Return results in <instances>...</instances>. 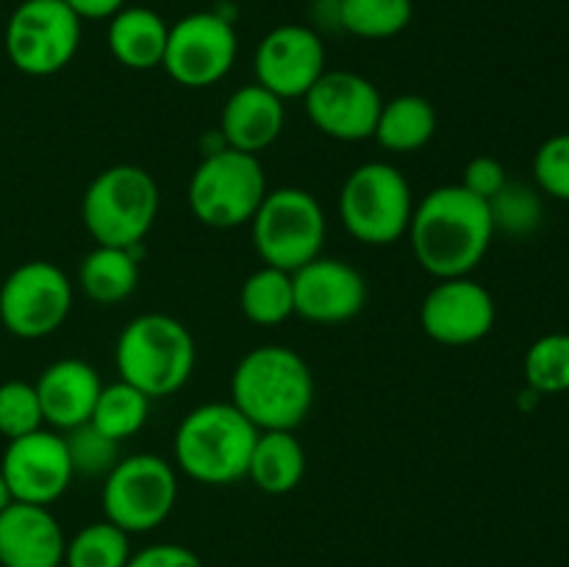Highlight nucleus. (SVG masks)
<instances>
[{"mask_svg":"<svg viewBox=\"0 0 569 567\" xmlns=\"http://www.w3.org/2000/svg\"><path fill=\"white\" fill-rule=\"evenodd\" d=\"M159 215V187L144 167L114 165L83 192L81 217L89 237L111 248H139Z\"/></svg>","mask_w":569,"mask_h":567,"instance_id":"39448f33","label":"nucleus"},{"mask_svg":"<svg viewBox=\"0 0 569 567\" xmlns=\"http://www.w3.org/2000/svg\"><path fill=\"white\" fill-rule=\"evenodd\" d=\"M495 237L487 200L467 192L461 183L437 187L415 203L409 222L411 250L437 281L470 276L487 256Z\"/></svg>","mask_w":569,"mask_h":567,"instance_id":"f257e3e1","label":"nucleus"},{"mask_svg":"<svg viewBox=\"0 0 569 567\" xmlns=\"http://www.w3.org/2000/svg\"><path fill=\"white\" fill-rule=\"evenodd\" d=\"M170 26L144 6H126L109 22V50L128 70L161 67Z\"/></svg>","mask_w":569,"mask_h":567,"instance_id":"412c9836","label":"nucleus"},{"mask_svg":"<svg viewBox=\"0 0 569 567\" xmlns=\"http://www.w3.org/2000/svg\"><path fill=\"white\" fill-rule=\"evenodd\" d=\"M64 439L76 476L106 478L111 472V467L120 461V442H114L103 431H98L92 422H83V426L72 428V431H64Z\"/></svg>","mask_w":569,"mask_h":567,"instance_id":"c756f323","label":"nucleus"},{"mask_svg":"<svg viewBox=\"0 0 569 567\" xmlns=\"http://www.w3.org/2000/svg\"><path fill=\"white\" fill-rule=\"evenodd\" d=\"M178 500V476L156 454H133L117 461L103 484L106 520L126 534L159 528Z\"/></svg>","mask_w":569,"mask_h":567,"instance_id":"9d476101","label":"nucleus"},{"mask_svg":"<svg viewBox=\"0 0 569 567\" xmlns=\"http://www.w3.org/2000/svg\"><path fill=\"white\" fill-rule=\"evenodd\" d=\"M131 534L117 528L114 523H89L87 528L67 539V567H126L131 559Z\"/></svg>","mask_w":569,"mask_h":567,"instance_id":"cd10ccee","label":"nucleus"},{"mask_svg":"<svg viewBox=\"0 0 569 567\" xmlns=\"http://www.w3.org/2000/svg\"><path fill=\"white\" fill-rule=\"evenodd\" d=\"M237 50L239 39L228 17L220 11H194L170 28L161 67L181 87L206 89L231 72Z\"/></svg>","mask_w":569,"mask_h":567,"instance_id":"f8f14e48","label":"nucleus"},{"mask_svg":"<svg viewBox=\"0 0 569 567\" xmlns=\"http://www.w3.org/2000/svg\"><path fill=\"white\" fill-rule=\"evenodd\" d=\"M256 83L281 100L303 98L326 72V44L306 26H278L256 48Z\"/></svg>","mask_w":569,"mask_h":567,"instance_id":"2eb2a0df","label":"nucleus"},{"mask_svg":"<svg viewBox=\"0 0 569 567\" xmlns=\"http://www.w3.org/2000/svg\"><path fill=\"white\" fill-rule=\"evenodd\" d=\"M489 211H492L495 231L500 228V231L515 233V237H526L542 222V200L533 189L522 187V183H506L489 200Z\"/></svg>","mask_w":569,"mask_h":567,"instance_id":"7c9ffc66","label":"nucleus"},{"mask_svg":"<svg viewBox=\"0 0 569 567\" xmlns=\"http://www.w3.org/2000/svg\"><path fill=\"white\" fill-rule=\"evenodd\" d=\"M306 450L295 431H259L248 478L267 495H287L303 481Z\"/></svg>","mask_w":569,"mask_h":567,"instance_id":"4be33fe9","label":"nucleus"},{"mask_svg":"<svg viewBox=\"0 0 569 567\" xmlns=\"http://www.w3.org/2000/svg\"><path fill=\"white\" fill-rule=\"evenodd\" d=\"M11 504V493H9V484H6L3 472H0V511Z\"/></svg>","mask_w":569,"mask_h":567,"instance_id":"e433bc0d","label":"nucleus"},{"mask_svg":"<svg viewBox=\"0 0 569 567\" xmlns=\"http://www.w3.org/2000/svg\"><path fill=\"white\" fill-rule=\"evenodd\" d=\"M306 115L317 131L339 142H361L376 133L381 92L370 78L348 70H326L303 94Z\"/></svg>","mask_w":569,"mask_h":567,"instance_id":"4468645a","label":"nucleus"},{"mask_svg":"<svg viewBox=\"0 0 569 567\" xmlns=\"http://www.w3.org/2000/svg\"><path fill=\"white\" fill-rule=\"evenodd\" d=\"M67 537L48 506L11 500L0 511V567H61Z\"/></svg>","mask_w":569,"mask_h":567,"instance_id":"a211bd4d","label":"nucleus"},{"mask_svg":"<svg viewBox=\"0 0 569 567\" xmlns=\"http://www.w3.org/2000/svg\"><path fill=\"white\" fill-rule=\"evenodd\" d=\"M78 20H111L117 11L126 9V0H64Z\"/></svg>","mask_w":569,"mask_h":567,"instance_id":"c9c22d12","label":"nucleus"},{"mask_svg":"<svg viewBox=\"0 0 569 567\" xmlns=\"http://www.w3.org/2000/svg\"><path fill=\"white\" fill-rule=\"evenodd\" d=\"M239 306H242L244 317L256 326H281L283 320L295 315L292 272L270 265L250 272L248 281L242 284V292H239Z\"/></svg>","mask_w":569,"mask_h":567,"instance_id":"393cba45","label":"nucleus"},{"mask_svg":"<svg viewBox=\"0 0 569 567\" xmlns=\"http://www.w3.org/2000/svg\"><path fill=\"white\" fill-rule=\"evenodd\" d=\"M259 428L228 400L189 411L176 431V461L189 478L211 487L248 478Z\"/></svg>","mask_w":569,"mask_h":567,"instance_id":"7ed1b4c3","label":"nucleus"},{"mask_svg":"<svg viewBox=\"0 0 569 567\" xmlns=\"http://www.w3.org/2000/svg\"><path fill=\"white\" fill-rule=\"evenodd\" d=\"M506 183H509L506 167L498 159H492V156H478V159H472L465 167V181H461V187L489 203Z\"/></svg>","mask_w":569,"mask_h":567,"instance_id":"72a5a7b5","label":"nucleus"},{"mask_svg":"<svg viewBox=\"0 0 569 567\" xmlns=\"http://www.w3.org/2000/svg\"><path fill=\"white\" fill-rule=\"evenodd\" d=\"M283 126H287L283 100L261 83L237 89L222 106L220 131L226 148L242 150V153L259 156L281 137Z\"/></svg>","mask_w":569,"mask_h":567,"instance_id":"aec40b11","label":"nucleus"},{"mask_svg":"<svg viewBox=\"0 0 569 567\" xmlns=\"http://www.w3.org/2000/svg\"><path fill=\"white\" fill-rule=\"evenodd\" d=\"M326 231L328 222L320 200L298 187L267 192L250 220L256 253L264 265L287 272L300 270L322 256Z\"/></svg>","mask_w":569,"mask_h":567,"instance_id":"0eeeda50","label":"nucleus"},{"mask_svg":"<svg viewBox=\"0 0 569 567\" xmlns=\"http://www.w3.org/2000/svg\"><path fill=\"white\" fill-rule=\"evenodd\" d=\"M526 381L539 395L569 392V334L539 337L526 354Z\"/></svg>","mask_w":569,"mask_h":567,"instance_id":"c85d7f7f","label":"nucleus"},{"mask_svg":"<svg viewBox=\"0 0 569 567\" xmlns=\"http://www.w3.org/2000/svg\"><path fill=\"white\" fill-rule=\"evenodd\" d=\"M231 404L259 431H295L315 404V376L298 350L259 345L233 367Z\"/></svg>","mask_w":569,"mask_h":567,"instance_id":"f03ea898","label":"nucleus"},{"mask_svg":"<svg viewBox=\"0 0 569 567\" xmlns=\"http://www.w3.org/2000/svg\"><path fill=\"white\" fill-rule=\"evenodd\" d=\"M126 567H203L194 550L176 543H156L131 554Z\"/></svg>","mask_w":569,"mask_h":567,"instance_id":"f704fd0d","label":"nucleus"},{"mask_svg":"<svg viewBox=\"0 0 569 567\" xmlns=\"http://www.w3.org/2000/svg\"><path fill=\"white\" fill-rule=\"evenodd\" d=\"M320 3H328V6H333V3H337V0H320Z\"/></svg>","mask_w":569,"mask_h":567,"instance_id":"4c0bfd02","label":"nucleus"},{"mask_svg":"<svg viewBox=\"0 0 569 567\" xmlns=\"http://www.w3.org/2000/svg\"><path fill=\"white\" fill-rule=\"evenodd\" d=\"M295 315L320 326L348 322L365 309L367 281L342 259L317 256L292 272Z\"/></svg>","mask_w":569,"mask_h":567,"instance_id":"f3484780","label":"nucleus"},{"mask_svg":"<svg viewBox=\"0 0 569 567\" xmlns=\"http://www.w3.org/2000/svg\"><path fill=\"white\" fill-rule=\"evenodd\" d=\"M33 387H37L44 422L56 431H72L89 422L103 381L89 361L59 359L44 367Z\"/></svg>","mask_w":569,"mask_h":567,"instance_id":"6ab92c4d","label":"nucleus"},{"mask_svg":"<svg viewBox=\"0 0 569 567\" xmlns=\"http://www.w3.org/2000/svg\"><path fill=\"white\" fill-rule=\"evenodd\" d=\"M137 248H111V245H98L87 259L81 261L78 281L89 300L100 306H111L133 295L139 284Z\"/></svg>","mask_w":569,"mask_h":567,"instance_id":"b1692460","label":"nucleus"},{"mask_svg":"<svg viewBox=\"0 0 569 567\" xmlns=\"http://www.w3.org/2000/svg\"><path fill=\"white\" fill-rule=\"evenodd\" d=\"M267 195L259 156L233 148L211 150L189 181V209L209 228L250 226Z\"/></svg>","mask_w":569,"mask_h":567,"instance_id":"6e6552de","label":"nucleus"},{"mask_svg":"<svg viewBox=\"0 0 569 567\" xmlns=\"http://www.w3.org/2000/svg\"><path fill=\"white\" fill-rule=\"evenodd\" d=\"M150 415V398L144 392H139L137 387L126 381H114L109 387L100 389L98 404H94L92 422L98 431H103L106 437H111L114 442L133 437V434L142 431V426L148 422Z\"/></svg>","mask_w":569,"mask_h":567,"instance_id":"bb28decb","label":"nucleus"},{"mask_svg":"<svg viewBox=\"0 0 569 567\" xmlns=\"http://www.w3.org/2000/svg\"><path fill=\"white\" fill-rule=\"evenodd\" d=\"M194 337L170 315H139L122 328L114 361L120 381L150 400L167 398L189 381L194 370Z\"/></svg>","mask_w":569,"mask_h":567,"instance_id":"20e7f679","label":"nucleus"},{"mask_svg":"<svg viewBox=\"0 0 569 567\" xmlns=\"http://www.w3.org/2000/svg\"><path fill=\"white\" fill-rule=\"evenodd\" d=\"M0 472L9 484L11 500L37 506H50L59 500L76 476L64 434L48 428L9 439L0 459Z\"/></svg>","mask_w":569,"mask_h":567,"instance_id":"ddd939ff","label":"nucleus"},{"mask_svg":"<svg viewBox=\"0 0 569 567\" xmlns=\"http://www.w3.org/2000/svg\"><path fill=\"white\" fill-rule=\"evenodd\" d=\"M533 178L545 195L569 203V131L539 145L533 156Z\"/></svg>","mask_w":569,"mask_h":567,"instance_id":"473e14b6","label":"nucleus"},{"mask_svg":"<svg viewBox=\"0 0 569 567\" xmlns=\"http://www.w3.org/2000/svg\"><path fill=\"white\" fill-rule=\"evenodd\" d=\"M415 195L398 167L367 161L356 167L339 192V220L361 245H392L409 233Z\"/></svg>","mask_w":569,"mask_h":567,"instance_id":"423d86ee","label":"nucleus"},{"mask_svg":"<svg viewBox=\"0 0 569 567\" xmlns=\"http://www.w3.org/2000/svg\"><path fill=\"white\" fill-rule=\"evenodd\" d=\"M3 44L11 64L26 76H56L76 59L81 20L64 0H22L6 22Z\"/></svg>","mask_w":569,"mask_h":567,"instance_id":"1a4fd4ad","label":"nucleus"},{"mask_svg":"<svg viewBox=\"0 0 569 567\" xmlns=\"http://www.w3.org/2000/svg\"><path fill=\"white\" fill-rule=\"evenodd\" d=\"M70 309L72 284L53 261H22L0 287V322L20 339L50 337L64 326Z\"/></svg>","mask_w":569,"mask_h":567,"instance_id":"9b49d317","label":"nucleus"},{"mask_svg":"<svg viewBox=\"0 0 569 567\" xmlns=\"http://www.w3.org/2000/svg\"><path fill=\"white\" fill-rule=\"evenodd\" d=\"M337 22L359 39L398 37L415 17L411 0H337Z\"/></svg>","mask_w":569,"mask_h":567,"instance_id":"a878e982","label":"nucleus"},{"mask_svg":"<svg viewBox=\"0 0 569 567\" xmlns=\"http://www.w3.org/2000/svg\"><path fill=\"white\" fill-rule=\"evenodd\" d=\"M42 406H39L37 387L28 381L0 384V434L6 439L26 437L42 428Z\"/></svg>","mask_w":569,"mask_h":567,"instance_id":"2f4dec72","label":"nucleus"},{"mask_svg":"<svg viewBox=\"0 0 569 567\" xmlns=\"http://www.w3.org/2000/svg\"><path fill=\"white\" fill-rule=\"evenodd\" d=\"M433 133H437V109L431 100L420 94H400L381 106L372 137L392 153H415L431 142Z\"/></svg>","mask_w":569,"mask_h":567,"instance_id":"5701e85b","label":"nucleus"},{"mask_svg":"<svg viewBox=\"0 0 569 567\" xmlns=\"http://www.w3.org/2000/svg\"><path fill=\"white\" fill-rule=\"evenodd\" d=\"M495 298L470 276L442 278L426 295L420 309V322L428 337L450 348L481 342L495 328Z\"/></svg>","mask_w":569,"mask_h":567,"instance_id":"dca6fc26","label":"nucleus"}]
</instances>
